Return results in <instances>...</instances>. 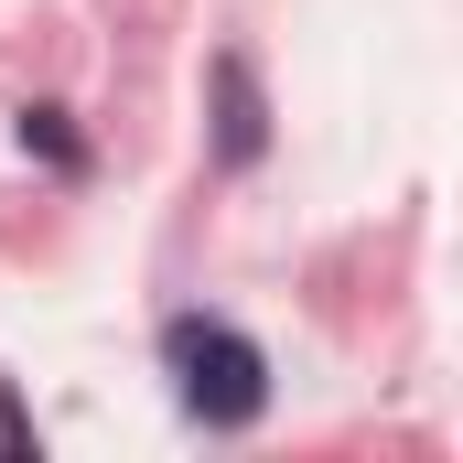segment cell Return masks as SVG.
<instances>
[{
    "label": "cell",
    "instance_id": "3957f363",
    "mask_svg": "<svg viewBox=\"0 0 463 463\" xmlns=\"http://www.w3.org/2000/svg\"><path fill=\"white\" fill-rule=\"evenodd\" d=\"M22 151H33L43 173H65V184H76V173H87V129H76V109L33 98V109H22Z\"/></svg>",
    "mask_w": 463,
    "mask_h": 463
},
{
    "label": "cell",
    "instance_id": "7a4b0ae2",
    "mask_svg": "<svg viewBox=\"0 0 463 463\" xmlns=\"http://www.w3.org/2000/svg\"><path fill=\"white\" fill-rule=\"evenodd\" d=\"M205 87H216V173H259V162H269V87H259V54L227 43Z\"/></svg>",
    "mask_w": 463,
    "mask_h": 463
},
{
    "label": "cell",
    "instance_id": "277c9868",
    "mask_svg": "<svg viewBox=\"0 0 463 463\" xmlns=\"http://www.w3.org/2000/svg\"><path fill=\"white\" fill-rule=\"evenodd\" d=\"M0 453H43V431H33V410L0 388Z\"/></svg>",
    "mask_w": 463,
    "mask_h": 463
},
{
    "label": "cell",
    "instance_id": "6da1fadb",
    "mask_svg": "<svg viewBox=\"0 0 463 463\" xmlns=\"http://www.w3.org/2000/svg\"><path fill=\"white\" fill-rule=\"evenodd\" d=\"M162 377L194 431H259L269 420V345L237 335L227 313H173L162 324Z\"/></svg>",
    "mask_w": 463,
    "mask_h": 463
}]
</instances>
